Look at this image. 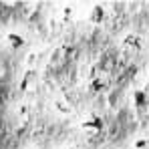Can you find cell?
I'll list each match as a JSON object with an SVG mask.
<instances>
[{
	"label": "cell",
	"mask_w": 149,
	"mask_h": 149,
	"mask_svg": "<svg viewBox=\"0 0 149 149\" xmlns=\"http://www.w3.org/2000/svg\"><path fill=\"white\" fill-rule=\"evenodd\" d=\"M81 131L87 135V137H99L105 131V119L99 115H87L83 121H81Z\"/></svg>",
	"instance_id": "6da1fadb"
},
{
	"label": "cell",
	"mask_w": 149,
	"mask_h": 149,
	"mask_svg": "<svg viewBox=\"0 0 149 149\" xmlns=\"http://www.w3.org/2000/svg\"><path fill=\"white\" fill-rule=\"evenodd\" d=\"M121 49L127 50V52H139L143 49V38L135 32H129L121 38Z\"/></svg>",
	"instance_id": "7a4b0ae2"
},
{
	"label": "cell",
	"mask_w": 149,
	"mask_h": 149,
	"mask_svg": "<svg viewBox=\"0 0 149 149\" xmlns=\"http://www.w3.org/2000/svg\"><path fill=\"white\" fill-rule=\"evenodd\" d=\"M36 83H38V73H36L34 69H28V71L22 74V79H20V91H22V93L34 91V89H36Z\"/></svg>",
	"instance_id": "3957f363"
},
{
	"label": "cell",
	"mask_w": 149,
	"mask_h": 149,
	"mask_svg": "<svg viewBox=\"0 0 149 149\" xmlns=\"http://www.w3.org/2000/svg\"><path fill=\"white\" fill-rule=\"evenodd\" d=\"M107 85H109V81H107L105 74H93L91 81H89V91L93 95H99V93H103L107 89Z\"/></svg>",
	"instance_id": "277c9868"
},
{
	"label": "cell",
	"mask_w": 149,
	"mask_h": 149,
	"mask_svg": "<svg viewBox=\"0 0 149 149\" xmlns=\"http://www.w3.org/2000/svg\"><path fill=\"white\" fill-rule=\"evenodd\" d=\"M89 20H91V24H105V20H107V8L103 6V4H95L93 8H91V12H89Z\"/></svg>",
	"instance_id": "5b68a950"
},
{
	"label": "cell",
	"mask_w": 149,
	"mask_h": 149,
	"mask_svg": "<svg viewBox=\"0 0 149 149\" xmlns=\"http://www.w3.org/2000/svg\"><path fill=\"white\" fill-rule=\"evenodd\" d=\"M4 40H6V47L12 50H20L24 47V36L20 34V32H8L6 36H4Z\"/></svg>",
	"instance_id": "8992f818"
},
{
	"label": "cell",
	"mask_w": 149,
	"mask_h": 149,
	"mask_svg": "<svg viewBox=\"0 0 149 149\" xmlns=\"http://www.w3.org/2000/svg\"><path fill=\"white\" fill-rule=\"evenodd\" d=\"M147 91H143V89H137V91H133V105L137 107V109H145L147 107Z\"/></svg>",
	"instance_id": "52a82bcc"
},
{
	"label": "cell",
	"mask_w": 149,
	"mask_h": 149,
	"mask_svg": "<svg viewBox=\"0 0 149 149\" xmlns=\"http://www.w3.org/2000/svg\"><path fill=\"white\" fill-rule=\"evenodd\" d=\"M54 109H56L58 113H63V115H71V113H73V107H71L65 99H56L54 101Z\"/></svg>",
	"instance_id": "ba28073f"
},
{
	"label": "cell",
	"mask_w": 149,
	"mask_h": 149,
	"mask_svg": "<svg viewBox=\"0 0 149 149\" xmlns=\"http://www.w3.org/2000/svg\"><path fill=\"white\" fill-rule=\"evenodd\" d=\"M133 149H149V137H139L133 141Z\"/></svg>",
	"instance_id": "9c48e42d"
},
{
	"label": "cell",
	"mask_w": 149,
	"mask_h": 149,
	"mask_svg": "<svg viewBox=\"0 0 149 149\" xmlns=\"http://www.w3.org/2000/svg\"><path fill=\"white\" fill-rule=\"evenodd\" d=\"M2 77H4V65L0 63V79H2Z\"/></svg>",
	"instance_id": "30bf717a"
},
{
	"label": "cell",
	"mask_w": 149,
	"mask_h": 149,
	"mask_svg": "<svg viewBox=\"0 0 149 149\" xmlns=\"http://www.w3.org/2000/svg\"><path fill=\"white\" fill-rule=\"evenodd\" d=\"M67 149H74V147H67Z\"/></svg>",
	"instance_id": "8fae6325"
}]
</instances>
